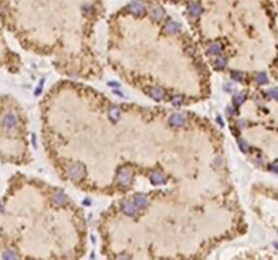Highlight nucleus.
I'll use <instances>...</instances> for the list:
<instances>
[{"mask_svg":"<svg viewBox=\"0 0 278 260\" xmlns=\"http://www.w3.org/2000/svg\"><path fill=\"white\" fill-rule=\"evenodd\" d=\"M117 182L122 188H128L130 187L132 182H133V171L129 167H121L118 169V175H117Z\"/></svg>","mask_w":278,"mask_h":260,"instance_id":"f257e3e1","label":"nucleus"},{"mask_svg":"<svg viewBox=\"0 0 278 260\" xmlns=\"http://www.w3.org/2000/svg\"><path fill=\"white\" fill-rule=\"evenodd\" d=\"M84 175H86V168L84 165L80 164V163L71 165L69 169H68V178L71 180H73V182H79L80 179H83Z\"/></svg>","mask_w":278,"mask_h":260,"instance_id":"f03ea898","label":"nucleus"},{"mask_svg":"<svg viewBox=\"0 0 278 260\" xmlns=\"http://www.w3.org/2000/svg\"><path fill=\"white\" fill-rule=\"evenodd\" d=\"M168 123L173 127H180L186 123V117L183 115V114H179V113L171 114L168 118Z\"/></svg>","mask_w":278,"mask_h":260,"instance_id":"7ed1b4c3","label":"nucleus"},{"mask_svg":"<svg viewBox=\"0 0 278 260\" xmlns=\"http://www.w3.org/2000/svg\"><path fill=\"white\" fill-rule=\"evenodd\" d=\"M149 179H151V183L153 186H160V184L165 183L167 178H165V175L162 171H153V172L151 173V176H149Z\"/></svg>","mask_w":278,"mask_h":260,"instance_id":"20e7f679","label":"nucleus"},{"mask_svg":"<svg viewBox=\"0 0 278 260\" xmlns=\"http://www.w3.org/2000/svg\"><path fill=\"white\" fill-rule=\"evenodd\" d=\"M128 8H129V11H130L132 14H134V15H143V14H144V11H145L144 4L141 3V1H138V0L132 1V3L128 6Z\"/></svg>","mask_w":278,"mask_h":260,"instance_id":"39448f33","label":"nucleus"},{"mask_svg":"<svg viewBox=\"0 0 278 260\" xmlns=\"http://www.w3.org/2000/svg\"><path fill=\"white\" fill-rule=\"evenodd\" d=\"M133 203L137 209H147L149 202H148L145 195H143V194H136L133 198Z\"/></svg>","mask_w":278,"mask_h":260,"instance_id":"423d86ee","label":"nucleus"},{"mask_svg":"<svg viewBox=\"0 0 278 260\" xmlns=\"http://www.w3.org/2000/svg\"><path fill=\"white\" fill-rule=\"evenodd\" d=\"M136 206H134V203H130V202H122V205H121V210H122V213L125 215H134L136 214Z\"/></svg>","mask_w":278,"mask_h":260,"instance_id":"0eeeda50","label":"nucleus"},{"mask_svg":"<svg viewBox=\"0 0 278 260\" xmlns=\"http://www.w3.org/2000/svg\"><path fill=\"white\" fill-rule=\"evenodd\" d=\"M16 122H18V121H16V117H15L12 113L6 114V115H4V118H3V126L7 127V129L14 127L15 125H16Z\"/></svg>","mask_w":278,"mask_h":260,"instance_id":"6e6552de","label":"nucleus"},{"mask_svg":"<svg viewBox=\"0 0 278 260\" xmlns=\"http://www.w3.org/2000/svg\"><path fill=\"white\" fill-rule=\"evenodd\" d=\"M179 23L178 22H174V21H168L167 23L164 25V31L167 33V34H175V33L179 31Z\"/></svg>","mask_w":278,"mask_h":260,"instance_id":"1a4fd4ad","label":"nucleus"},{"mask_svg":"<svg viewBox=\"0 0 278 260\" xmlns=\"http://www.w3.org/2000/svg\"><path fill=\"white\" fill-rule=\"evenodd\" d=\"M65 200H67V195H65L63 191H56V193L53 194V203L57 205V206L64 205Z\"/></svg>","mask_w":278,"mask_h":260,"instance_id":"9d476101","label":"nucleus"},{"mask_svg":"<svg viewBox=\"0 0 278 260\" xmlns=\"http://www.w3.org/2000/svg\"><path fill=\"white\" fill-rule=\"evenodd\" d=\"M149 96L159 102V100H162L163 96H164V91L159 87H152L151 90H149Z\"/></svg>","mask_w":278,"mask_h":260,"instance_id":"9b49d317","label":"nucleus"},{"mask_svg":"<svg viewBox=\"0 0 278 260\" xmlns=\"http://www.w3.org/2000/svg\"><path fill=\"white\" fill-rule=\"evenodd\" d=\"M208 54L209 56H220L221 54V45L217 42L210 43L208 48Z\"/></svg>","mask_w":278,"mask_h":260,"instance_id":"f8f14e48","label":"nucleus"},{"mask_svg":"<svg viewBox=\"0 0 278 260\" xmlns=\"http://www.w3.org/2000/svg\"><path fill=\"white\" fill-rule=\"evenodd\" d=\"M189 12H190L193 16H198V15H201V12H202L201 4L200 3H191L190 6H189Z\"/></svg>","mask_w":278,"mask_h":260,"instance_id":"ddd939ff","label":"nucleus"},{"mask_svg":"<svg viewBox=\"0 0 278 260\" xmlns=\"http://www.w3.org/2000/svg\"><path fill=\"white\" fill-rule=\"evenodd\" d=\"M151 16L155 19V21H160L163 16H164V11L162 7H153L151 11Z\"/></svg>","mask_w":278,"mask_h":260,"instance_id":"4468645a","label":"nucleus"},{"mask_svg":"<svg viewBox=\"0 0 278 260\" xmlns=\"http://www.w3.org/2000/svg\"><path fill=\"white\" fill-rule=\"evenodd\" d=\"M109 117H110V119L113 121V122H117V121L120 119V117H121L120 109H118V107H111V109H110V111H109Z\"/></svg>","mask_w":278,"mask_h":260,"instance_id":"2eb2a0df","label":"nucleus"},{"mask_svg":"<svg viewBox=\"0 0 278 260\" xmlns=\"http://www.w3.org/2000/svg\"><path fill=\"white\" fill-rule=\"evenodd\" d=\"M213 65H215L216 69H224V68L227 67V61L222 58V57L217 56V58H216L215 61H213Z\"/></svg>","mask_w":278,"mask_h":260,"instance_id":"dca6fc26","label":"nucleus"},{"mask_svg":"<svg viewBox=\"0 0 278 260\" xmlns=\"http://www.w3.org/2000/svg\"><path fill=\"white\" fill-rule=\"evenodd\" d=\"M244 100H246V95H244L243 92H240V94L233 96V104H235L236 107H239L240 104H243Z\"/></svg>","mask_w":278,"mask_h":260,"instance_id":"f3484780","label":"nucleus"},{"mask_svg":"<svg viewBox=\"0 0 278 260\" xmlns=\"http://www.w3.org/2000/svg\"><path fill=\"white\" fill-rule=\"evenodd\" d=\"M255 79H257V83H258V84H266V83L269 81V79H267V76H266V73H263V72L258 73Z\"/></svg>","mask_w":278,"mask_h":260,"instance_id":"a211bd4d","label":"nucleus"},{"mask_svg":"<svg viewBox=\"0 0 278 260\" xmlns=\"http://www.w3.org/2000/svg\"><path fill=\"white\" fill-rule=\"evenodd\" d=\"M237 144H239V148H240V151H242V152H244V153H247V152H248L250 146H248V144H247L246 140H239V141H237Z\"/></svg>","mask_w":278,"mask_h":260,"instance_id":"6ab92c4d","label":"nucleus"},{"mask_svg":"<svg viewBox=\"0 0 278 260\" xmlns=\"http://www.w3.org/2000/svg\"><path fill=\"white\" fill-rule=\"evenodd\" d=\"M182 102H183V98H182V96H179V95L173 96V98H171V103H173V106H175V107H179V106L182 104Z\"/></svg>","mask_w":278,"mask_h":260,"instance_id":"aec40b11","label":"nucleus"},{"mask_svg":"<svg viewBox=\"0 0 278 260\" xmlns=\"http://www.w3.org/2000/svg\"><path fill=\"white\" fill-rule=\"evenodd\" d=\"M231 77L236 81H243V73L242 72H236V70H232L231 72Z\"/></svg>","mask_w":278,"mask_h":260,"instance_id":"412c9836","label":"nucleus"},{"mask_svg":"<svg viewBox=\"0 0 278 260\" xmlns=\"http://www.w3.org/2000/svg\"><path fill=\"white\" fill-rule=\"evenodd\" d=\"M267 95L270 96V98H273V99H278V88H273V90H270V91L267 92Z\"/></svg>","mask_w":278,"mask_h":260,"instance_id":"4be33fe9","label":"nucleus"},{"mask_svg":"<svg viewBox=\"0 0 278 260\" xmlns=\"http://www.w3.org/2000/svg\"><path fill=\"white\" fill-rule=\"evenodd\" d=\"M269 169H270V171H273V172H275V173H278V163L271 164L270 167H269Z\"/></svg>","mask_w":278,"mask_h":260,"instance_id":"5701e85b","label":"nucleus"},{"mask_svg":"<svg viewBox=\"0 0 278 260\" xmlns=\"http://www.w3.org/2000/svg\"><path fill=\"white\" fill-rule=\"evenodd\" d=\"M224 90H225L227 92H231L232 91V84H231V83H225V84H224Z\"/></svg>","mask_w":278,"mask_h":260,"instance_id":"b1692460","label":"nucleus"},{"mask_svg":"<svg viewBox=\"0 0 278 260\" xmlns=\"http://www.w3.org/2000/svg\"><path fill=\"white\" fill-rule=\"evenodd\" d=\"M3 257L4 259H8V257H15V253H12V252H6L3 255Z\"/></svg>","mask_w":278,"mask_h":260,"instance_id":"393cba45","label":"nucleus"},{"mask_svg":"<svg viewBox=\"0 0 278 260\" xmlns=\"http://www.w3.org/2000/svg\"><path fill=\"white\" fill-rule=\"evenodd\" d=\"M107 84L110 85V87H113V88H117V87H120V83H115V81H109Z\"/></svg>","mask_w":278,"mask_h":260,"instance_id":"a878e982","label":"nucleus"},{"mask_svg":"<svg viewBox=\"0 0 278 260\" xmlns=\"http://www.w3.org/2000/svg\"><path fill=\"white\" fill-rule=\"evenodd\" d=\"M114 94H115V95H118V96H121V98H123V96H125L122 92H121V91H117V90H114Z\"/></svg>","mask_w":278,"mask_h":260,"instance_id":"bb28decb","label":"nucleus"},{"mask_svg":"<svg viewBox=\"0 0 278 260\" xmlns=\"http://www.w3.org/2000/svg\"><path fill=\"white\" fill-rule=\"evenodd\" d=\"M186 52L189 53L190 56H191V54H194V49H193V48H187V49H186Z\"/></svg>","mask_w":278,"mask_h":260,"instance_id":"cd10ccee","label":"nucleus"},{"mask_svg":"<svg viewBox=\"0 0 278 260\" xmlns=\"http://www.w3.org/2000/svg\"><path fill=\"white\" fill-rule=\"evenodd\" d=\"M83 203H84V205H87V206H90V205H91V199H88V198H87V199H84V200H83Z\"/></svg>","mask_w":278,"mask_h":260,"instance_id":"c85d7f7f","label":"nucleus"},{"mask_svg":"<svg viewBox=\"0 0 278 260\" xmlns=\"http://www.w3.org/2000/svg\"><path fill=\"white\" fill-rule=\"evenodd\" d=\"M227 113H228L229 115H232V114H233V110H232V107H227Z\"/></svg>","mask_w":278,"mask_h":260,"instance_id":"c756f323","label":"nucleus"},{"mask_svg":"<svg viewBox=\"0 0 278 260\" xmlns=\"http://www.w3.org/2000/svg\"><path fill=\"white\" fill-rule=\"evenodd\" d=\"M217 122L220 123V126H224V123H222V121H221V118H220V117H217Z\"/></svg>","mask_w":278,"mask_h":260,"instance_id":"7c9ffc66","label":"nucleus"},{"mask_svg":"<svg viewBox=\"0 0 278 260\" xmlns=\"http://www.w3.org/2000/svg\"><path fill=\"white\" fill-rule=\"evenodd\" d=\"M239 125H240V126H242V127H243V126H246V122H244V121H240V123H239Z\"/></svg>","mask_w":278,"mask_h":260,"instance_id":"2f4dec72","label":"nucleus"},{"mask_svg":"<svg viewBox=\"0 0 278 260\" xmlns=\"http://www.w3.org/2000/svg\"><path fill=\"white\" fill-rule=\"evenodd\" d=\"M0 211H3V207H1V203H0Z\"/></svg>","mask_w":278,"mask_h":260,"instance_id":"473e14b6","label":"nucleus"}]
</instances>
